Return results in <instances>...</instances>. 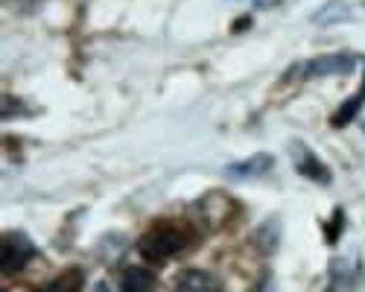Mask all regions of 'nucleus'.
<instances>
[{"instance_id": "nucleus-6", "label": "nucleus", "mask_w": 365, "mask_h": 292, "mask_svg": "<svg viewBox=\"0 0 365 292\" xmlns=\"http://www.w3.org/2000/svg\"><path fill=\"white\" fill-rule=\"evenodd\" d=\"M272 164H275V158L257 152V155H252L246 161H237V164L225 167V175H231V179H257V175L272 170Z\"/></svg>"}, {"instance_id": "nucleus-10", "label": "nucleus", "mask_w": 365, "mask_h": 292, "mask_svg": "<svg viewBox=\"0 0 365 292\" xmlns=\"http://www.w3.org/2000/svg\"><path fill=\"white\" fill-rule=\"evenodd\" d=\"M333 222H336V225H330V228H327V240H330V243L339 237V222H342V211H336V219H333Z\"/></svg>"}, {"instance_id": "nucleus-9", "label": "nucleus", "mask_w": 365, "mask_h": 292, "mask_svg": "<svg viewBox=\"0 0 365 292\" xmlns=\"http://www.w3.org/2000/svg\"><path fill=\"white\" fill-rule=\"evenodd\" d=\"M362 103H365V82H362V91H359V94H354L351 100H345V103H342V108L330 117V123H333V126H345V123H351L354 117L359 114Z\"/></svg>"}, {"instance_id": "nucleus-4", "label": "nucleus", "mask_w": 365, "mask_h": 292, "mask_svg": "<svg viewBox=\"0 0 365 292\" xmlns=\"http://www.w3.org/2000/svg\"><path fill=\"white\" fill-rule=\"evenodd\" d=\"M289 155H292L295 170L304 175V179H313L319 184H330V170L319 161V155L310 150V146H304L301 140H292L289 143Z\"/></svg>"}, {"instance_id": "nucleus-3", "label": "nucleus", "mask_w": 365, "mask_h": 292, "mask_svg": "<svg viewBox=\"0 0 365 292\" xmlns=\"http://www.w3.org/2000/svg\"><path fill=\"white\" fill-rule=\"evenodd\" d=\"M356 65L354 53H333V56H319L310 58L307 65H301V76L304 79H319V76H342L351 73Z\"/></svg>"}, {"instance_id": "nucleus-5", "label": "nucleus", "mask_w": 365, "mask_h": 292, "mask_svg": "<svg viewBox=\"0 0 365 292\" xmlns=\"http://www.w3.org/2000/svg\"><path fill=\"white\" fill-rule=\"evenodd\" d=\"M175 292H222V283L202 269H187L175 281Z\"/></svg>"}, {"instance_id": "nucleus-1", "label": "nucleus", "mask_w": 365, "mask_h": 292, "mask_svg": "<svg viewBox=\"0 0 365 292\" xmlns=\"http://www.w3.org/2000/svg\"><path fill=\"white\" fill-rule=\"evenodd\" d=\"M193 240H196V234L185 222H167V219H161V222H155L140 237L138 251L149 263H164V260L181 254Z\"/></svg>"}, {"instance_id": "nucleus-12", "label": "nucleus", "mask_w": 365, "mask_h": 292, "mask_svg": "<svg viewBox=\"0 0 365 292\" xmlns=\"http://www.w3.org/2000/svg\"><path fill=\"white\" fill-rule=\"evenodd\" d=\"M94 292H111V289H108V286H106V283H100V286H97V289H94Z\"/></svg>"}, {"instance_id": "nucleus-8", "label": "nucleus", "mask_w": 365, "mask_h": 292, "mask_svg": "<svg viewBox=\"0 0 365 292\" xmlns=\"http://www.w3.org/2000/svg\"><path fill=\"white\" fill-rule=\"evenodd\" d=\"M82 283H85L82 269L71 266V269H65L58 278H53L50 283H44L38 292H79V289H82Z\"/></svg>"}, {"instance_id": "nucleus-2", "label": "nucleus", "mask_w": 365, "mask_h": 292, "mask_svg": "<svg viewBox=\"0 0 365 292\" xmlns=\"http://www.w3.org/2000/svg\"><path fill=\"white\" fill-rule=\"evenodd\" d=\"M36 254V246L33 240L26 237L21 231H9L4 234V249H0V269L4 275H15L26 266V260Z\"/></svg>"}, {"instance_id": "nucleus-7", "label": "nucleus", "mask_w": 365, "mask_h": 292, "mask_svg": "<svg viewBox=\"0 0 365 292\" xmlns=\"http://www.w3.org/2000/svg\"><path fill=\"white\" fill-rule=\"evenodd\" d=\"M120 289L123 292H155V275L140 266H129L120 278Z\"/></svg>"}, {"instance_id": "nucleus-11", "label": "nucleus", "mask_w": 365, "mask_h": 292, "mask_svg": "<svg viewBox=\"0 0 365 292\" xmlns=\"http://www.w3.org/2000/svg\"><path fill=\"white\" fill-rule=\"evenodd\" d=\"M246 4H252V6H263V9H266V6H278L281 0H246Z\"/></svg>"}]
</instances>
